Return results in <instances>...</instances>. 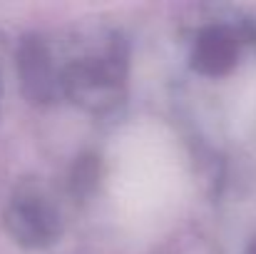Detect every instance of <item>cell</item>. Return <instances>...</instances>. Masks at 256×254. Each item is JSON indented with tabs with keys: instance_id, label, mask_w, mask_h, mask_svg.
Listing matches in <instances>:
<instances>
[{
	"instance_id": "6da1fadb",
	"label": "cell",
	"mask_w": 256,
	"mask_h": 254,
	"mask_svg": "<svg viewBox=\"0 0 256 254\" xmlns=\"http://www.w3.org/2000/svg\"><path fill=\"white\" fill-rule=\"evenodd\" d=\"M127 58L124 45L112 38L90 43L60 65V95L90 112H110L124 100Z\"/></svg>"
},
{
	"instance_id": "7a4b0ae2",
	"label": "cell",
	"mask_w": 256,
	"mask_h": 254,
	"mask_svg": "<svg viewBox=\"0 0 256 254\" xmlns=\"http://www.w3.org/2000/svg\"><path fill=\"white\" fill-rule=\"evenodd\" d=\"M5 229L20 247L42 249L60 237L62 217L38 184H22L5 207Z\"/></svg>"
},
{
	"instance_id": "3957f363",
	"label": "cell",
	"mask_w": 256,
	"mask_h": 254,
	"mask_svg": "<svg viewBox=\"0 0 256 254\" xmlns=\"http://www.w3.org/2000/svg\"><path fill=\"white\" fill-rule=\"evenodd\" d=\"M20 80L22 92L35 102H50L60 95V65L55 63L52 48L42 38L22 40L20 55Z\"/></svg>"
},
{
	"instance_id": "277c9868",
	"label": "cell",
	"mask_w": 256,
	"mask_h": 254,
	"mask_svg": "<svg viewBox=\"0 0 256 254\" xmlns=\"http://www.w3.org/2000/svg\"><path fill=\"white\" fill-rule=\"evenodd\" d=\"M239 50L242 40L229 25H209L196 35L189 63L199 75L222 78L236 65Z\"/></svg>"
},
{
	"instance_id": "5b68a950",
	"label": "cell",
	"mask_w": 256,
	"mask_h": 254,
	"mask_svg": "<svg viewBox=\"0 0 256 254\" xmlns=\"http://www.w3.org/2000/svg\"><path fill=\"white\" fill-rule=\"evenodd\" d=\"M244 254H256V239L249 244V247H246V252H244Z\"/></svg>"
}]
</instances>
